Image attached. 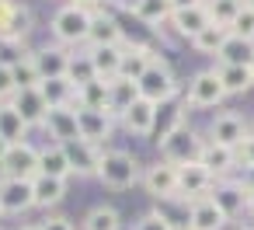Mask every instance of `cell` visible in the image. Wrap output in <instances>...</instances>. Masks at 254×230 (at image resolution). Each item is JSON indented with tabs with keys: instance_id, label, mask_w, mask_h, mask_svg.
Listing matches in <instances>:
<instances>
[{
	"instance_id": "1",
	"label": "cell",
	"mask_w": 254,
	"mask_h": 230,
	"mask_svg": "<svg viewBox=\"0 0 254 230\" xmlns=\"http://www.w3.org/2000/svg\"><path fill=\"white\" fill-rule=\"evenodd\" d=\"M98 178L108 188H115V192L132 188L139 181V160L129 150H105L101 153V164H98Z\"/></svg>"
},
{
	"instance_id": "2",
	"label": "cell",
	"mask_w": 254,
	"mask_h": 230,
	"mask_svg": "<svg viewBox=\"0 0 254 230\" xmlns=\"http://www.w3.org/2000/svg\"><path fill=\"white\" fill-rule=\"evenodd\" d=\"M91 21H94L91 11H80V7L66 4V7H60V11L53 14V35H56L60 46L87 42V35H91Z\"/></svg>"
},
{
	"instance_id": "3",
	"label": "cell",
	"mask_w": 254,
	"mask_h": 230,
	"mask_svg": "<svg viewBox=\"0 0 254 230\" xmlns=\"http://www.w3.org/2000/svg\"><path fill=\"white\" fill-rule=\"evenodd\" d=\"M202 147H205V143H202L198 133L188 129V126H178V129H171V133L160 140V153H164V160L174 164V167L198 160V157H202Z\"/></svg>"
},
{
	"instance_id": "4",
	"label": "cell",
	"mask_w": 254,
	"mask_h": 230,
	"mask_svg": "<svg viewBox=\"0 0 254 230\" xmlns=\"http://www.w3.org/2000/svg\"><path fill=\"white\" fill-rule=\"evenodd\" d=\"M136 84H139V98H146V101H153V105H167V101L178 94V80H174L171 67L160 63V60H153L150 70H146Z\"/></svg>"
},
{
	"instance_id": "5",
	"label": "cell",
	"mask_w": 254,
	"mask_h": 230,
	"mask_svg": "<svg viewBox=\"0 0 254 230\" xmlns=\"http://www.w3.org/2000/svg\"><path fill=\"white\" fill-rule=\"evenodd\" d=\"M4 178H18V181H35L39 178V150L25 140V143H11V150L0 160Z\"/></svg>"
},
{
	"instance_id": "6",
	"label": "cell",
	"mask_w": 254,
	"mask_h": 230,
	"mask_svg": "<svg viewBox=\"0 0 254 230\" xmlns=\"http://www.w3.org/2000/svg\"><path fill=\"white\" fill-rule=\"evenodd\" d=\"M223 98H226V91H223L216 70L195 74V77H191V87H188V94H185V101H188L191 108H216Z\"/></svg>"
},
{
	"instance_id": "7",
	"label": "cell",
	"mask_w": 254,
	"mask_h": 230,
	"mask_svg": "<svg viewBox=\"0 0 254 230\" xmlns=\"http://www.w3.org/2000/svg\"><path fill=\"white\" fill-rule=\"evenodd\" d=\"M32 32V14L18 0H0V39L4 42H21Z\"/></svg>"
},
{
	"instance_id": "8",
	"label": "cell",
	"mask_w": 254,
	"mask_h": 230,
	"mask_svg": "<svg viewBox=\"0 0 254 230\" xmlns=\"http://www.w3.org/2000/svg\"><path fill=\"white\" fill-rule=\"evenodd\" d=\"M212 185H216V178H212L198 160L178 167V195H188V199L195 202V199H205V195L212 192Z\"/></svg>"
},
{
	"instance_id": "9",
	"label": "cell",
	"mask_w": 254,
	"mask_h": 230,
	"mask_svg": "<svg viewBox=\"0 0 254 230\" xmlns=\"http://www.w3.org/2000/svg\"><path fill=\"white\" fill-rule=\"evenodd\" d=\"M143 185H146V192L153 199H174L178 195V167L167 164V160H157V164L146 167Z\"/></svg>"
},
{
	"instance_id": "10",
	"label": "cell",
	"mask_w": 254,
	"mask_h": 230,
	"mask_svg": "<svg viewBox=\"0 0 254 230\" xmlns=\"http://www.w3.org/2000/svg\"><path fill=\"white\" fill-rule=\"evenodd\" d=\"M32 206H35L32 181H18V178H4V181H0V209H4V213H25Z\"/></svg>"
},
{
	"instance_id": "11",
	"label": "cell",
	"mask_w": 254,
	"mask_h": 230,
	"mask_svg": "<svg viewBox=\"0 0 254 230\" xmlns=\"http://www.w3.org/2000/svg\"><path fill=\"white\" fill-rule=\"evenodd\" d=\"M209 133H212V143L237 150V147H240V140L247 136V122H244L237 112H223V115H216V119H212Z\"/></svg>"
},
{
	"instance_id": "12",
	"label": "cell",
	"mask_w": 254,
	"mask_h": 230,
	"mask_svg": "<svg viewBox=\"0 0 254 230\" xmlns=\"http://www.w3.org/2000/svg\"><path fill=\"white\" fill-rule=\"evenodd\" d=\"M226 213L205 195V199H195L191 209H188V230H223L226 227Z\"/></svg>"
},
{
	"instance_id": "13",
	"label": "cell",
	"mask_w": 254,
	"mask_h": 230,
	"mask_svg": "<svg viewBox=\"0 0 254 230\" xmlns=\"http://www.w3.org/2000/svg\"><path fill=\"white\" fill-rule=\"evenodd\" d=\"M171 25H174V32H178L181 39H195V35H202V32L212 25V18H209V11H205V4H198V7H178V11L171 14Z\"/></svg>"
},
{
	"instance_id": "14",
	"label": "cell",
	"mask_w": 254,
	"mask_h": 230,
	"mask_svg": "<svg viewBox=\"0 0 254 230\" xmlns=\"http://www.w3.org/2000/svg\"><path fill=\"white\" fill-rule=\"evenodd\" d=\"M139 101V84L136 80H129V77H115V80H108V115H126L132 105Z\"/></svg>"
},
{
	"instance_id": "15",
	"label": "cell",
	"mask_w": 254,
	"mask_h": 230,
	"mask_svg": "<svg viewBox=\"0 0 254 230\" xmlns=\"http://www.w3.org/2000/svg\"><path fill=\"white\" fill-rule=\"evenodd\" d=\"M42 126L49 129V136H56V143H73V140H80L77 108H49Z\"/></svg>"
},
{
	"instance_id": "16",
	"label": "cell",
	"mask_w": 254,
	"mask_h": 230,
	"mask_svg": "<svg viewBox=\"0 0 254 230\" xmlns=\"http://www.w3.org/2000/svg\"><path fill=\"white\" fill-rule=\"evenodd\" d=\"M77 126H80V140L101 147L105 140H112V115L105 112H91V108H77Z\"/></svg>"
},
{
	"instance_id": "17",
	"label": "cell",
	"mask_w": 254,
	"mask_h": 230,
	"mask_svg": "<svg viewBox=\"0 0 254 230\" xmlns=\"http://www.w3.org/2000/svg\"><path fill=\"white\" fill-rule=\"evenodd\" d=\"M209 199H212L226 216H237L244 206H251V192H247L240 181H219V185H212Z\"/></svg>"
},
{
	"instance_id": "18",
	"label": "cell",
	"mask_w": 254,
	"mask_h": 230,
	"mask_svg": "<svg viewBox=\"0 0 254 230\" xmlns=\"http://www.w3.org/2000/svg\"><path fill=\"white\" fill-rule=\"evenodd\" d=\"M11 105L18 108V115L25 119V126H42V122H46L49 105H46V98H42V91H39V87H21V91L14 94V101H11Z\"/></svg>"
},
{
	"instance_id": "19",
	"label": "cell",
	"mask_w": 254,
	"mask_h": 230,
	"mask_svg": "<svg viewBox=\"0 0 254 230\" xmlns=\"http://www.w3.org/2000/svg\"><path fill=\"white\" fill-rule=\"evenodd\" d=\"M66 147V157H70V167L73 174H98V164H101V147L87 143V140H73V143H63Z\"/></svg>"
},
{
	"instance_id": "20",
	"label": "cell",
	"mask_w": 254,
	"mask_h": 230,
	"mask_svg": "<svg viewBox=\"0 0 254 230\" xmlns=\"http://www.w3.org/2000/svg\"><path fill=\"white\" fill-rule=\"evenodd\" d=\"M87 56H91V67L101 80H115L122 74V56H126L122 46H91Z\"/></svg>"
},
{
	"instance_id": "21",
	"label": "cell",
	"mask_w": 254,
	"mask_h": 230,
	"mask_svg": "<svg viewBox=\"0 0 254 230\" xmlns=\"http://www.w3.org/2000/svg\"><path fill=\"white\" fill-rule=\"evenodd\" d=\"M35 67H39V77H42V80L66 77V70H70V53H66V46H42V49L35 53Z\"/></svg>"
},
{
	"instance_id": "22",
	"label": "cell",
	"mask_w": 254,
	"mask_h": 230,
	"mask_svg": "<svg viewBox=\"0 0 254 230\" xmlns=\"http://www.w3.org/2000/svg\"><path fill=\"white\" fill-rule=\"evenodd\" d=\"M157 108H160V105H153V101L139 98V101L122 115V126H126L132 136H150V133L157 129Z\"/></svg>"
},
{
	"instance_id": "23",
	"label": "cell",
	"mask_w": 254,
	"mask_h": 230,
	"mask_svg": "<svg viewBox=\"0 0 254 230\" xmlns=\"http://www.w3.org/2000/svg\"><path fill=\"white\" fill-rule=\"evenodd\" d=\"M39 174H46V178H60V181H66V178L73 174L63 143H53V147H42V150H39Z\"/></svg>"
},
{
	"instance_id": "24",
	"label": "cell",
	"mask_w": 254,
	"mask_h": 230,
	"mask_svg": "<svg viewBox=\"0 0 254 230\" xmlns=\"http://www.w3.org/2000/svg\"><path fill=\"white\" fill-rule=\"evenodd\" d=\"M122 53H126V56H122V77H129V80H139V77L150 70V63L157 60L153 49L143 46V42H126Z\"/></svg>"
},
{
	"instance_id": "25",
	"label": "cell",
	"mask_w": 254,
	"mask_h": 230,
	"mask_svg": "<svg viewBox=\"0 0 254 230\" xmlns=\"http://www.w3.org/2000/svg\"><path fill=\"white\" fill-rule=\"evenodd\" d=\"M198 164L212 174V178H226L233 167H237V157H233V150L230 147H219V143H205L202 147V157H198Z\"/></svg>"
},
{
	"instance_id": "26",
	"label": "cell",
	"mask_w": 254,
	"mask_h": 230,
	"mask_svg": "<svg viewBox=\"0 0 254 230\" xmlns=\"http://www.w3.org/2000/svg\"><path fill=\"white\" fill-rule=\"evenodd\" d=\"M87 42H91V46H126L129 39H126L122 25H119V21H115L112 14H94Z\"/></svg>"
},
{
	"instance_id": "27",
	"label": "cell",
	"mask_w": 254,
	"mask_h": 230,
	"mask_svg": "<svg viewBox=\"0 0 254 230\" xmlns=\"http://www.w3.org/2000/svg\"><path fill=\"white\" fill-rule=\"evenodd\" d=\"M39 91H42V98H46V105H49V108H73V101H77V84H73L70 77L42 80V84H39Z\"/></svg>"
},
{
	"instance_id": "28",
	"label": "cell",
	"mask_w": 254,
	"mask_h": 230,
	"mask_svg": "<svg viewBox=\"0 0 254 230\" xmlns=\"http://www.w3.org/2000/svg\"><path fill=\"white\" fill-rule=\"evenodd\" d=\"M216 60H219V67H251V60H254V42H247V39H240V35H226V42H223V49L216 53Z\"/></svg>"
},
{
	"instance_id": "29",
	"label": "cell",
	"mask_w": 254,
	"mask_h": 230,
	"mask_svg": "<svg viewBox=\"0 0 254 230\" xmlns=\"http://www.w3.org/2000/svg\"><path fill=\"white\" fill-rule=\"evenodd\" d=\"M129 11H132L136 21L157 28L160 21H171V14H174V0H132Z\"/></svg>"
},
{
	"instance_id": "30",
	"label": "cell",
	"mask_w": 254,
	"mask_h": 230,
	"mask_svg": "<svg viewBox=\"0 0 254 230\" xmlns=\"http://www.w3.org/2000/svg\"><path fill=\"white\" fill-rule=\"evenodd\" d=\"M77 108H91V112H105L108 115V80L94 77L87 84L77 87Z\"/></svg>"
},
{
	"instance_id": "31",
	"label": "cell",
	"mask_w": 254,
	"mask_h": 230,
	"mask_svg": "<svg viewBox=\"0 0 254 230\" xmlns=\"http://www.w3.org/2000/svg\"><path fill=\"white\" fill-rule=\"evenodd\" d=\"M32 188H35V206H42V209L60 206V202L66 199V181H60V178H46V174H39V178L32 181Z\"/></svg>"
},
{
	"instance_id": "32",
	"label": "cell",
	"mask_w": 254,
	"mask_h": 230,
	"mask_svg": "<svg viewBox=\"0 0 254 230\" xmlns=\"http://www.w3.org/2000/svg\"><path fill=\"white\" fill-rule=\"evenodd\" d=\"M25 133H28V126L18 115V108L11 101H4L0 105V136H4L7 143H25Z\"/></svg>"
},
{
	"instance_id": "33",
	"label": "cell",
	"mask_w": 254,
	"mask_h": 230,
	"mask_svg": "<svg viewBox=\"0 0 254 230\" xmlns=\"http://www.w3.org/2000/svg\"><path fill=\"white\" fill-rule=\"evenodd\" d=\"M216 74H219V84H223L226 94H244V91L254 84L251 67H219Z\"/></svg>"
},
{
	"instance_id": "34",
	"label": "cell",
	"mask_w": 254,
	"mask_h": 230,
	"mask_svg": "<svg viewBox=\"0 0 254 230\" xmlns=\"http://www.w3.org/2000/svg\"><path fill=\"white\" fill-rule=\"evenodd\" d=\"M244 7H247L244 0H205V11H209L212 25H223V28H230Z\"/></svg>"
},
{
	"instance_id": "35",
	"label": "cell",
	"mask_w": 254,
	"mask_h": 230,
	"mask_svg": "<svg viewBox=\"0 0 254 230\" xmlns=\"http://www.w3.org/2000/svg\"><path fill=\"white\" fill-rule=\"evenodd\" d=\"M226 35H230V28H223V25H209L202 35L191 39V46H195V53H202V56H216V53L223 49Z\"/></svg>"
},
{
	"instance_id": "36",
	"label": "cell",
	"mask_w": 254,
	"mask_h": 230,
	"mask_svg": "<svg viewBox=\"0 0 254 230\" xmlns=\"http://www.w3.org/2000/svg\"><path fill=\"white\" fill-rule=\"evenodd\" d=\"M11 70H14L18 91H21V87H39V84H42V77H39V67H35V53H25L18 63H11Z\"/></svg>"
},
{
	"instance_id": "37",
	"label": "cell",
	"mask_w": 254,
	"mask_h": 230,
	"mask_svg": "<svg viewBox=\"0 0 254 230\" xmlns=\"http://www.w3.org/2000/svg\"><path fill=\"white\" fill-rule=\"evenodd\" d=\"M119 213L112 206H94L87 216H84V230H119Z\"/></svg>"
},
{
	"instance_id": "38",
	"label": "cell",
	"mask_w": 254,
	"mask_h": 230,
	"mask_svg": "<svg viewBox=\"0 0 254 230\" xmlns=\"http://www.w3.org/2000/svg\"><path fill=\"white\" fill-rule=\"evenodd\" d=\"M66 77L80 87V84H87V80H94L98 74H94V67H91V56L84 53V56H73L70 53V70H66Z\"/></svg>"
},
{
	"instance_id": "39",
	"label": "cell",
	"mask_w": 254,
	"mask_h": 230,
	"mask_svg": "<svg viewBox=\"0 0 254 230\" xmlns=\"http://www.w3.org/2000/svg\"><path fill=\"white\" fill-rule=\"evenodd\" d=\"M230 32H233V35H240V39H247V42H254V11H251V7H244V11L237 14V21L230 25Z\"/></svg>"
},
{
	"instance_id": "40",
	"label": "cell",
	"mask_w": 254,
	"mask_h": 230,
	"mask_svg": "<svg viewBox=\"0 0 254 230\" xmlns=\"http://www.w3.org/2000/svg\"><path fill=\"white\" fill-rule=\"evenodd\" d=\"M233 157H237V167H244V171L254 167V133H247V136L240 140V147L233 150Z\"/></svg>"
},
{
	"instance_id": "41",
	"label": "cell",
	"mask_w": 254,
	"mask_h": 230,
	"mask_svg": "<svg viewBox=\"0 0 254 230\" xmlns=\"http://www.w3.org/2000/svg\"><path fill=\"white\" fill-rule=\"evenodd\" d=\"M14 94H18L14 70H11V63H4V60H0V101H4V98H14Z\"/></svg>"
},
{
	"instance_id": "42",
	"label": "cell",
	"mask_w": 254,
	"mask_h": 230,
	"mask_svg": "<svg viewBox=\"0 0 254 230\" xmlns=\"http://www.w3.org/2000/svg\"><path fill=\"white\" fill-rule=\"evenodd\" d=\"M136 230H174V223H171L164 213H146V216L136 223Z\"/></svg>"
},
{
	"instance_id": "43",
	"label": "cell",
	"mask_w": 254,
	"mask_h": 230,
	"mask_svg": "<svg viewBox=\"0 0 254 230\" xmlns=\"http://www.w3.org/2000/svg\"><path fill=\"white\" fill-rule=\"evenodd\" d=\"M39 230H73V223L66 216H49V220L39 223Z\"/></svg>"
},
{
	"instance_id": "44",
	"label": "cell",
	"mask_w": 254,
	"mask_h": 230,
	"mask_svg": "<svg viewBox=\"0 0 254 230\" xmlns=\"http://www.w3.org/2000/svg\"><path fill=\"white\" fill-rule=\"evenodd\" d=\"M73 7H80V11H91V14H98V7L105 4V0H70Z\"/></svg>"
},
{
	"instance_id": "45",
	"label": "cell",
	"mask_w": 254,
	"mask_h": 230,
	"mask_svg": "<svg viewBox=\"0 0 254 230\" xmlns=\"http://www.w3.org/2000/svg\"><path fill=\"white\" fill-rule=\"evenodd\" d=\"M240 185H244V188H247V192L254 195V167H251V171H244V178H240Z\"/></svg>"
},
{
	"instance_id": "46",
	"label": "cell",
	"mask_w": 254,
	"mask_h": 230,
	"mask_svg": "<svg viewBox=\"0 0 254 230\" xmlns=\"http://www.w3.org/2000/svg\"><path fill=\"white\" fill-rule=\"evenodd\" d=\"M198 4H205V0H174V11L178 7H198Z\"/></svg>"
},
{
	"instance_id": "47",
	"label": "cell",
	"mask_w": 254,
	"mask_h": 230,
	"mask_svg": "<svg viewBox=\"0 0 254 230\" xmlns=\"http://www.w3.org/2000/svg\"><path fill=\"white\" fill-rule=\"evenodd\" d=\"M7 150H11V143H7L4 136H0V160H4V153H7Z\"/></svg>"
},
{
	"instance_id": "48",
	"label": "cell",
	"mask_w": 254,
	"mask_h": 230,
	"mask_svg": "<svg viewBox=\"0 0 254 230\" xmlns=\"http://www.w3.org/2000/svg\"><path fill=\"white\" fill-rule=\"evenodd\" d=\"M18 230H39V223H21Z\"/></svg>"
},
{
	"instance_id": "49",
	"label": "cell",
	"mask_w": 254,
	"mask_h": 230,
	"mask_svg": "<svg viewBox=\"0 0 254 230\" xmlns=\"http://www.w3.org/2000/svg\"><path fill=\"white\" fill-rule=\"evenodd\" d=\"M244 4H247V7H251V11H254V0H244Z\"/></svg>"
},
{
	"instance_id": "50",
	"label": "cell",
	"mask_w": 254,
	"mask_h": 230,
	"mask_svg": "<svg viewBox=\"0 0 254 230\" xmlns=\"http://www.w3.org/2000/svg\"><path fill=\"white\" fill-rule=\"evenodd\" d=\"M247 209H251V213H254V195H251V206H247Z\"/></svg>"
},
{
	"instance_id": "51",
	"label": "cell",
	"mask_w": 254,
	"mask_h": 230,
	"mask_svg": "<svg viewBox=\"0 0 254 230\" xmlns=\"http://www.w3.org/2000/svg\"><path fill=\"white\" fill-rule=\"evenodd\" d=\"M251 77H254V60H251Z\"/></svg>"
},
{
	"instance_id": "52",
	"label": "cell",
	"mask_w": 254,
	"mask_h": 230,
	"mask_svg": "<svg viewBox=\"0 0 254 230\" xmlns=\"http://www.w3.org/2000/svg\"><path fill=\"white\" fill-rule=\"evenodd\" d=\"M240 230H254V227H240Z\"/></svg>"
},
{
	"instance_id": "53",
	"label": "cell",
	"mask_w": 254,
	"mask_h": 230,
	"mask_svg": "<svg viewBox=\"0 0 254 230\" xmlns=\"http://www.w3.org/2000/svg\"><path fill=\"white\" fill-rule=\"evenodd\" d=\"M0 216H4V209H0Z\"/></svg>"
}]
</instances>
